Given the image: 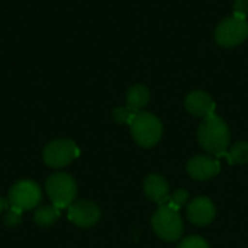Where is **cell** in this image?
Wrapping results in <instances>:
<instances>
[{"instance_id": "1", "label": "cell", "mask_w": 248, "mask_h": 248, "mask_svg": "<svg viewBox=\"0 0 248 248\" xmlns=\"http://www.w3.org/2000/svg\"><path fill=\"white\" fill-rule=\"evenodd\" d=\"M198 141L205 151L221 157L230 145L231 132L225 121L212 113L201 122L198 128Z\"/></svg>"}, {"instance_id": "2", "label": "cell", "mask_w": 248, "mask_h": 248, "mask_svg": "<svg viewBox=\"0 0 248 248\" xmlns=\"http://www.w3.org/2000/svg\"><path fill=\"white\" fill-rule=\"evenodd\" d=\"M129 126L135 142L144 148L154 147L161 140L163 124L150 112H137Z\"/></svg>"}, {"instance_id": "3", "label": "cell", "mask_w": 248, "mask_h": 248, "mask_svg": "<svg viewBox=\"0 0 248 248\" xmlns=\"http://www.w3.org/2000/svg\"><path fill=\"white\" fill-rule=\"evenodd\" d=\"M151 225L155 234L161 240L169 243L177 241L185 231L183 221L179 215V211L173 209L169 205H161L157 209V212L153 215Z\"/></svg>"}, {"instance_id": "4", "label": "cell", "mask_w": 248, "mask_h": 248, "mask_svg": "<svg viewBox=\"0 0 248 248\" xmlns=\"http://www.w3.org/2000/svg\"><path fill=\"white\" fill-rule=\"evenodd\" d=\"M45 190L52 205L60 209L68 208L77 196V183L67 173H55L45 183Z\"/></svg>"}, {"instance_id": "5", "label": "cell", "mask_w": 248, "mask_h": 248, "mask_svg": "<svg viewBox=\"0 0 248 248\" xmlns=\"http://www.w3.org/2000/svg\"><path fill=\"white\" fill-rule=\"evenodd\" d=\"M42 201V190L32 180H19L9 190V203L13 208L23 211L33 209Z\"/></svg>"}, {"instance_id": "6", "label": "cell", "mask_w": 248, "mask_h": 248, "mask_svg": "<svg viewBox=\"0 0 248 248\" xmlns=\"http://www.w3.org/2000/svg\"><path fill=\"white\" fill-rule=\"evenodd\" d=\"M78 155L80 150L71 140H54L49 144H46L42 153L45 164L52 169L65 167Z\"/></svg>"}, {"instance_id": "7", "label": "cell", "mask_w": 248, "mask_h": 248, "mask_svg": "<svg viewBox=\"0 0 248 248\" xmlns=\"http://www.w3.org/2000/svg\"><path fill=\"white\" fill-rule=\"evenodd\" d=\"M248 38V23L235 16L224 19L215 29V41L218 45L231 48L243 44Z\"/></svg>"}, {"instance_id": "8", "label": "cell", "mask_w": 248, "mask_h": 248, "mask_svg": "<svg viewBox=\"0 0 248 248\" xmlns=\"http://www.w3.org/2000/svg\"><path fill=\"white\" fill-rule=\"evenodd\" d=\"M70 222L78 228H90L96 225L100 219V209L92 201H74L68 206L67 214Z\"/></svg>"}, {"instance_id": "9", "label": "cell", "mask_w": 248, "mask_h": 248, "mask_svg": "<svg viewBox=\"0 0 248 248\" xmlns=\"http://www.w3.org/2000/svg\"><path fill=\"white\" fill-rule=\"evenodd\" d=\"M219 171H221V166L218 160L209 155H195L187 163V173L195 180H202V182L211 180L215 176H218Z\"/></svg>"}, {"instance_id": "10", "label": "cell", "mask_w": 248, "mask_h": 248, "mask_svg": "<svg viewBox=\"0 0 248 248\" xmlns=\"http://www.w3.org/2000/svg\"><path fill=\"white\" fill-rule=\"evenodd\" d=\"M217 209L211 199L196 198L187 206V219L196 227H205L211 224L215 218Z\"/></svg>"}, {"instance_id": "11", "label": "cell", "mask_w": 248, "mask_h": 248, "mask_svg": "<svg viewBox=\"0 0 248 248\" xmlns=\"http://www.w3.org/2000/svg\"><path fill=\"white\" fill-rule=\"evenodd\" d=\"M186 109L190 115L196 116V118H208L209 115L215 113V102L214 99L202 90H196L192 92L187 97H186Z\"/></svg>"}, {"instance_id": "12", "label": "cell", "mask_w": 248, "mask_h": 248, "mask_svg": "<svg viewBox=\"0 0 248 248\" xmlns=\"http://www.w3.org/2000/svg\"><path fill=\"white\" fill-rule=\"evenodd\" d=\"M144 192L150 201L158 203L160 206L166 205L170 198V186L167 180L160 174H150L144 180Z\"/></svg>"}, {"instance_id": "13", "label": "cell", "mask_w": 248, "mask_h": 248, "mask_svg": "<svg viewBox=\"0 0 248 248\" xmlns=\"http://www.w3.org/2000/svg\"><path fill=\"white\" fill-rule=\"evenodd\" d=\"M150 102V90L142 84L132 86L126 93V106L132 112H141L144 106Z\"/></svg>"}, {"instance_id": "14", "label": "cell", "mask_w": 248, "mask_h": 248, "mask_svg": "<svg viewBox=\"0 0 248 248\" xmlns=\"http://www.w3.org/2000/svg\"><path fill=\"white\" fill-rule=\"evenodd\" d=\"M60 215V208H57L55 205H45L36 209V212L33 214V221L39 227H51L57 222Z\"/></svg>"}, {"instance_id": "15", "label": "cell", "mask_w": 248, "mask_h": 248, "mask_svg": "<svg viewBox=\"0 0 248 248\" xmlns=\"http://www.w3.org/2000/svg\"><path fill=\"white\" fill-rule=\"evenodd\" d=\"M231 164H247L248 163V142L241 141L231 147L228 153H225Z\"/></svg>"}, {"instance_id": "16", "label": "cell", "mask_w": 248, "mask_h": 248, "mask_svg": "<svg viewBox=\"0 0 248 248\" xmlns=\"http://www.w3.org/2000/svg\"><path fill=\"white\" fill-rule=\"evenodd\" d=\"M112 116H113V121L118 122V124L131 125V122H132V119L135 116V112H132L128 106H121V108H116L112 112Z\"/></svg>"}, {"instance_id": "17", "label": "cell", "mask_w": 248, "mask_h": 248, "mask_svg": "<svg viewBox=\"0 0 248 248\" xmlns=\"http://www.w3.org/2000/svg\"><path fill=\"white\" fill-rule=\"evenodd\" d=\"M3 222L7 228H16L22 222V211L10 206V209H7L3 217Z\"/></svg>"}, {"instance_id": "18", "label": "cell", "mask_w": 248, "mask_h": 248, "mask_svg": "<svg viewBox=\"0 0 248 248\" xmlns=\"http://www.w3.org/2000/svg\"><path fill=\"white\" fill-rule=\"evenodd\" d=\"M187 199H189V193H187L185 189H179V190H176V192L169 198V202H167L166 205H169V206H171L173 209L179 211L182 206L186 205Z\"/></svg>"}, {"instance_id": "19", "label": "cell", "mask_w": 248, "mask_h": 248, "mask_svg": "<svg viewBox=\"0 0 248 248\" xmlns=\"http://www.w3.org/2000/svg\"><path fill=\"white\" fill-rule=\"evenodd\" d=\"M177 248H209L208 243L202 238V237H198V235H190V237H186Z\"/></svg>"}, {"instance_id": "20", "label": "cell", "mask_w": 248, "mask_h": 248, "mask_svg": "<svg viewBox=\"0 0 248 248\" xmlns=\"http://www.w3.org/2000/svg\"><path fill=\"white\" fill-rule=\"evenodd\" d=\"M248 0H234V16L238 19H247Z\"/></svg>"}, {"instance_id": "21", "label": "cell", "mask_w": 248, "mask_h": 248, "mask_svg": "<svg viewBox=\"0 0 248 248\" xmlns=\"http://www.w3.org/2000/svg\"><path fill=\"white\" fill-rule=\"evenodd\" d=\"M6 208H7V201L0 196V214H3Z\"/></svg>"}]
</instances>
